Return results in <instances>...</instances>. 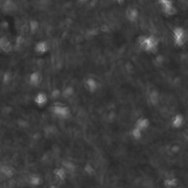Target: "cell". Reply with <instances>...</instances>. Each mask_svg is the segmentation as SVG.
Listing matches in <instances>:
<instances>
[{
    "instance_id": "1",
    "label": "cell",
    "mask_w": 188,
    "mask_h": 188,
    "mask_svg": "<svg viewBox=\"0 0 188 188\" xmlns=\"http://www.w3.org/2000/svg\"><path fill=\"white\" fill-rule=\"evenodd\" d=\"M52 111L56 116L60 118H62V119L68 118L70 116V110H69V107L63 105L57 104V105L53 106L52 108Z\"/></svg>"
},
{
    "instance_id": "2",
    "label": "cell",
    "mask_w": 188,
    "mask_h": 188,
    "mask_svg": "<svg viewBox=\"0 0 188 188\" xmlns=\"http://www.w3.org/2000/svg\"><path fill=\"white\" fill-rule=\"evenodd\" d=\"M50 49V45L49 42L46 40H40L38 41L35 46V52H36L38 55H44L46 52H49Z\"/></svg>"
},
{
    "instance_id": "3",
    "label": "cell",
    "mask_w": 188,
    "mask_h": 188,
    "mask_svg": "<svg viewBox=\"0 0 188 188\" xmlns=\"http://www.w3.org/2000/svg\"><path fill=\"white\" fill-rule=\"evenodd\" d=\"M42 79H43V77L40 72H33L29 76V84L32 87H38L41 83Z\"/></svg>"
},
{
    "instance_id": "4",
    "label": "cell",
    "mask_w": 188,
    "mask_h": 188,
    "mask_svg": "<svg viewBox=\"0 0 188 188\" xmlns=\"http://www.w3.org/2000/svg\"><path fill=\"white\" fill-rule=\"evenodd\" d=\"M0 49L5 53H10L13 50L12 43L6 37L0 38Z\"/></svg>"
},
{
    "instance_id": "5",
    "label": "cell",
    "mask_w": 188,
    "mask_h": 188,
    "mask_svg": "<svg viewBox=\"0 0 188 188\" xmlns=\"http://www.w3.org/2000/svg\"><path fill=\"white\" fill-rule=\"evenodd\" d=\"M48 102V97L43 92H39L35 97V103L40 107L45 106Z\"/></svg>"
},
{
    "instance_id": "6",
    "label": "cell",
    "mask_w": 188,
    "mask_h": 188,
    "mask_svg": "<svg viewBox=\"0 0 188 188\" xmlns=\"http://www.w3.org/2000/svg\"><path fill=\"white\" fill-rule=\"evenodd\" d=\"M3 8L6 12L11 13L15 11L17 9V6L13 0H5L3 5Z\"/></svg>"
},
{
    "instance_id": "7",
    "label": "cell",
    "mask_w": 188,
    "mask_h": 188,
    "mask_svg": "<svg viewBox=\"0 0 188 188\" xmlns=\"http://www.w3.org/2000/svg\"><path fill=\"white\" fill-rule=\"evenodd\" d=\"M149 126V122L145 118H141V119L138 120L137 123H135V128L138 129L140 130L141 132H143L144 130L146 129Z\"/></svg>"
},
{
    "instance_id": "8",
    "label": "cell",
    "mask_w": 188,
    "mask_h": 188,
    "mask_svg": "<svg viewBox=\"0 0 188 188\" xmlns=\"http://www.w3.org/2000/svg\"><path fill=\"white\" fill-rule=\"evenodd\" d=\"M40 27V24L37 20L31 19L29 21V30L32 35H35L37 33Z\"/></svg>"
},
{
    "instance_id": "9",
    "label": "cell",
    "mask_w": 188,
    "mask_h": 188,
    "mask_svg": "<svg viewBox=\"0 0 188 188\" xmlns=\"http://www.w3.org/2000/svg\"><path fill=\"white\" fill-rule=\"evenodd\" d=\"M0 169H1V172L7 177H11L14 174V170H13V169L9 166H2Z\"/></svg>"
},
{
    "instance_id": "10",
    "label": "cell",
    "mask_w": 188,
    "mask_h": 188,
    "mask_svg": "<svg viewBox=\"0 0 188 188\" xmlns=\"http://www.w3.org/2000/svg\"><path fill=\"white\" fill-rule=\"evenodd\" d=\"M56 177L60 181H63L66 177V171L64 168H59L55 170Z\"/></svg>"
},
{
    "instance_id": "11",
    "label": "cell",
    "mask_w": 188,
    "mask_h": 188,
    "mask_svg": "<svg viewBox=\"0 0 188 188\" xmlns=\"http://www.w3.org/2000/svg\"><path fill=\"white\" fill-rule=\"evenodd\" d=\"M29 182L33 186H37L41 183V179L40 177L35 175H32L29 177Z\"/></svg>"
},
{
    "instance_id": "12",
    "label": "cell",
    "mask_w": 188,
    "mask_h": 188,
    "mask_svg": "<svg viewBox=\"0 0 188 188\" xmlns=\"http://www.w3.org/2000/svg\"><path fill=\"white\" fill-rule=\"evenodd\" d=\"M131 135L132 137L134 140H140L143 136V132H141L140 130L134 127L131 132Z\"/></svg>"
},
{
    "instance_id": "13",
    "label": "cell",
    "mask_w": 188,
    "mask_h": 188,
    "mask_svg": "<svg viewBox=\"0 0 188 188\" xmlns=\"http://www.w3.org/2000/svg\"><path fill=\"white\" fill-rule=\"evenodd\" d=\"M183 124V118L181 116H177L174 120H173L172 125L173 127L177 129L180 128Z\"/></svg>"
},
{
    "instance_id": "14",
    "label": "cell",
    "mask_w": 188,
    "mask_h": 188,
    "mask_svg": "<svg viewBox=\"0 0 188 188\" xmlns=\"http://www.w3.org/2000/svg\"><path fill=\"white\" fill-rule=\"evenodd\" d=\"M165 184L167 188H173L177 184V181L174 178H170L165 181Z\"/></svg>"
},
{
    "instance_id": "15",
    "label": "cell",
    "mask_w": 188,
    "mask_h": 188,
    "mask_svg": "<svg viewBox=\"0 0 188 188\" xmlns=\"http://www.w3.org/2000/svg\"><path fill=\"white\" fill-rule=\"evenodd\" d=\"M12 80V74L10 72H5L4 75L2 77V82L4 84H9Z\"/></svg>"
},
{
    "instance_id": "16",
    "label": "cell",
    "mask_w": 188,
    "mask_h": 188,
    "mask_svg": "<svg viewBox=\"0 0 188 188\" xmlns=\"http://www.w3.org/2000/svg\"><path fill=\"white\" fill-rule=\"evenodd\" d=\"M60 94V90L55 89L52 91V97L54 98V99H57V97H59Z\"/></svg>"
},
{
    "instance_id": "17",
    "label": "cell",
    "mask_w": 188,
    "mask_h": 188,
    "mask_svg": "<svg viewBox=\"0 0 188 188\" xmlns=\"http://www.w3.org/2000/svg\"><path fill=\"white\" fill-rule=\"evenodd\" d=\"M16 43L18 45H21L22 43L24 42V37L21 36V35H20V36H18L16 38Z\"/></svg>"
},
{
    "instance_id": "18",
    "label": "cell",
    "mask_w": 188,
    "mask_h": 188,
    "mask_svg": "<svg viewBox=\"0 0 188 188\" xmlns=\"http://www.w3.org/2000/svg\"><path fill=\"white\" fill-rule=\"evenodd\" d=\"M71 93H72V89H71L70 88H66L64 91L63 94H63L64 96H68L71 94Z\"/></svg>"
},
{
    "instance_id": "19",
    "label": "cell",
    "mask_w": 188,
    "mask_h": 188,
    "mask_svg": "<svg viewBox=\"0 0 188 188\" xmlns=\"http://www.w3.org/2000/svg\"><path fill=\"white\" fill-rule=\"evenodd\" d=\"M50 188H55V187H54V186H53V187H51Z\"/></svg>"
}]
</instances>
